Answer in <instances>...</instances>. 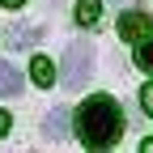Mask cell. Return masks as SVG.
Listing matches in <instances>:
<instances>
[{
	"label": "cell",
	"instance_id": "4fadbf2b",
	"mask_svg": "<svg viewBox=\"0 0 153 153\" xmlns=\"http://www.w3.org/2000/svg\"><path fill=\"white\" fill-rule=\"evenodd\" d=\"M140 153H153V140H145V145H140Z\"/></svg>",
	"mask_w": 153,
	"mask_h": 153
},
{
	"label": "cell",
	"instance_id": "52a82bcc",
	"mask_svg": "<svg viewBox=\"0 0 153 153\" xmlns=\"http://www.w3.org/2000/svg\"><path fill=\"white\" fill-rule=\"evenodd\" d=\"M30 76H34V85H43V89H47V85L55 81V64L47 60V55H34V64H30Z\"/></svg>",
	"mask_w": 153,
	"mask_h": 153
},
{
	"label": "cell",
	"instance_id": "30bf717a",
	"mask_svg": "<svg viewBox=\"0 0 153 153\" xmlns=\"http://www.w3.org/2000/svg\"><path fill=\"white\" fill-rule=\"evenodd\" d=\"M140 106H145V115H153V81L140 89Z\"/></svg>",
	"mask_w": 153,
	"mask_h": 153
},
{
	"label": "cell",
	"instance_id": "8fae6325",
	"mask_svg": "<svg viewBox=\"0 0 153 153\" xmlns=\"http://www.w3.org/2000/svg\"><path fill=\"white\" fill-rule=\"evenodd\" d=\"M9 123H13V119H9V111H0V136L9 132Z\"/></svg>",
	"mask_w": 153,
	"mask_h": 153
},
{
	"label": "cell",
	"instance_id": "7a4b0ae2",
	"mask_svg": "<svg viewBox=\"0 0 153 153\" xmlns=\"http://www.w3.org/2000/svg\"><path fill=\"white\" fill-rule=\"evenodd\" d=\"M89 72H94V47L85 43V38H76V43H68V51H64V72H60V81H64V89H81L85 81H89Z\"/></svg>",
	"mask_w": 153,
	"mask_h": 153
},
{
	"label": "cell",
	"instance_id": "277c9868",
	"mask_svg": "<svg viewBox=\"0 0 153 153\" xmlns=\"http://www.w3.org/2000/svg\"><path fill=\"white\" fill-rule=\"evenodd\" d=\"M22 72H17V64L13 60H0V98H17L22 94Z\"/></svg>",
	"mask_w": 153,
	"mask_h": 153
},
{
	"label": "cell",
	"instance_id": "5b68a950",
	"mask_svg": "<svg viewBox=\"0 0 153 153\" xmlns=\"http://www.w3.org/2000/svg\"><path fill=\"white\" fill-rule=\"evenodd\" d=\"M43 136H51V140H64V136H68V111H64V106L47 111V119H43Z\"/></svg>",
	"mask_w": 153,
	"mask_h": 153
},
{
	"label": "cell",
	"instance_id": "3957f363",
	"mask_svg": "<svg viewBox=\"0 0 153 153\" xmlns=\"http://www.w3.org/2000/svg\"><path fill=\"white\" fill-rule=\"evenodd\" d=\"M119 34L128 38V43H145V38H153V17H145V13H123V17H119Z\"/></svg>",
	"mask_w": 153,
	"mask_h": 153
},
{
	"label": "cell",
	"instance_id": "6da1fadb",
	"mask_svg": "<svg viewBox=\"0 0 153 153\" xmlns=\"http://www.w3.org/2000/svg\"><path fill=\"white\" fill-rule=\"evenodd\" d=\"M76 136H81V145L89 153L115 149V140L123 136V111H119V102L106 98V94L85 98L81 111H76Z\"/></svg>",
	"mask_w": 153,
	"mask_h": 153
},
{
	"label": "cell",
	"instance_id": "5bb4252c",
	"mask_svg": "<svg viewBox=\"0 0 153 153\" xmlns=\"http://www.w3.org/2000/svg\"><path fill=\"white\" fill-rule=\"evenodd\" d=\"M119 4H123V0H119Z\"/></svg>",
	"mask_w": 153,
	"mask_h": 153
},
{
	"label": "cell",
	"instance_id": "7c38bea8",
	"mask_svg": "<svg viewBox=\"0 0 153 153\" xmlns=\"http://www.w3.org/2000/svg\"><path fill=\"white\" fill-rule=\"evenodd\" d=\"M0 4H4V9H22L26 0H0Z\"/></svg>",
	"mask_w": 153,
	"mask_h": 153
},
{
	"label": "cell",
	"instance_id": "8992f818",
	"mask_svg": "<svg viewBox=\"0 0 153 153\" xmlns=\"http://www.w3.org/2000/svg\"><path fill=\"white\" fill-rule=\"evenodd\" d=\"M98 13H102V0H76V4H72L76 26H94V22H98Z\"/></svg>",
	"mask_w": 153,
	"mask_h": 153
},
{
	"label": "cell",
	"instance_id": "9c48e42d",
	"mask_svg": "<svg viewBox=\"0 0 153 153\" xmlns=\"http://www.w3.org/2000/svg\"><path fill=\"white\" fill-rule=\"evenodd\" d=\"M136 64H140L145 72H153V38H145V43L136 47Z\"/></svg>",
	"mask_w": 153,
	"mask_h": 153
},
{
	"label": "cell",
	"instance_id": "ba28073f",
	"mask_svg": "<svg viewBox=\"0 0 153 153\" xmlns=\"http://www.w3.org/2000/svg\"><path fill=\"white\" fill-rule=\"evenodd\" d=\"M38 34H43L38 26H17V30H9V43H13V47H34Z\"/></svg>",
	"mask_w": 153,
	"mask_h": 153
}]
</instances>
